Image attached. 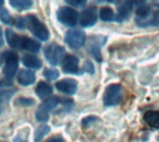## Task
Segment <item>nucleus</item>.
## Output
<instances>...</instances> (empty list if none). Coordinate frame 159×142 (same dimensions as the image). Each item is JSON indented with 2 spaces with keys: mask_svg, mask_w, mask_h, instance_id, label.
I'll return each mask as SVG.
<instances>
[{
  "mask_svg": "<svg viewBox=\"0 0 159 142\" xmlns=\"http://www.w3.org/2000/svg\"><path fill=\"white\" fill-rule=\"evenodd\" d=\"M2 63L4 75L7 79H11L15 76L18 70V55L15 51H5L2 53Z\"/></svg>",
  "mask_w": 159,
  "mask_h": 142,
  "instance_id": "f257e3e1",
  "label": "nucleus"
},
{
  "mask_svg": "<svg viewBox=\"0 0 159 142\" xmlns=\"http://www.w3.org/2000/svg\"><path fill=\"white\" fill-rule=\"evenodd\" d=\"M26 23L31 33L39 40L47 41L48 39L49 33L48 29L34 15H28L26 18Z\"/></svg>",
  "mask_w": 159,
  "mask_h": 142,
  "instance_id": "f03ea898",
  "label": "nucleus"
},
{
  "mask_svg": "<svg viewBox=\"0 0 159 142\" xmlns=\"http://www.w3.org/2000/svg\"><path fill=\"white\" fill-rule=\"evenodd\" d=\"M123 100L122 87L118 84H113L107 87L103 95V104L111 107L121 103Z\"/></svg>",
  "mask_w": 159,
  "mask_h": 142,
  "instance_id": "7ed1b4c3",
  "label": "nucleus"
},
{
  "mask_svg": "<svg viewBox=\"0 0 159 142\" xmlns=\"http://www.w3.org/2000/svg\"><path fill=\"white\" fill-rule=\"evenodd\" d=\"M44 55L48 63L56 66L64 60L65 49L61 46L52 43L46 47L44 50Z\"/></svg>",
  "mask_w": 159,
  "mask_h": 142,
  "instance_id": "20e7f679",
  "label": "nucleus"
},
{
  "mask_svg": "<svg viewBox=\"0 0 159 142\" xmlns=\"http://www.w3.org/2000/svg\"><path fill=\"white\" fill-rule=\"evenodd\" d=\"M60 103V99L58 97H52L43 102L37 109L35 113V118L38 122L44 123L48 120L49 113L55 109Z\"/></svg>",
  "mask_w": 159,
  "mask_h": 142,
  "instance_id": "39448f33",
  "label": "nucleus"
},
{
  "mask_svg": "<svg viewBox=\"0 0 159 142\" xmlns=\"http://www.w3.org/2000/svg\"><path fill=\"white\" fill-rule=\"evenodd\" d=\"M57 18H58L59 21L63 23L64 25L73 27L76 24L78 14L75 9H73L71 7H63L58 10Z\"/></svg>",
  "mask_w": 159,
  "mask_h": 142,
  "instance_id": "423d86ee",
  "label": "nucleus"
},
{
  "mask_svg": "<svg viewBox=\"0 0 159 142\" xmlns=\"http://www.w3.org/2000/svg\"><path fill=\"white\" fill-rule=\"evenodd\" d=\"M65 42L72 48H79L84 46L86 41V34L82 30L74 29L67 32L65 38Z\"/></svg>",
  "mask_w": 159,
  "mask_h": 142,
  "instance_id": "0eeeda50",
  "label": "nucleus"
},
{
  "mask_svg": "<svg viewBox=\"0 0 159 142\" xmlns=\"http://www.w3.org/2000/svg\"><path fill=\"white\" fill-rule=\"evenodd\" d=\"M58 91L66 94V95H74L77 90V82L72 78L62 79L56 83L55 85Z\"/></svg>",
  "mask_w": 159,
  "mask_h": 142,
  "instance_id": "6e6552de",
  "label": "nucleus"
},
{
  "mask_svg": "<svg viewBox=\"0 0 159 142\" xmlns=\"http://www.w3.org/2000/svg\"><path fill=\"white\" fill-rule=\"evenodd\" d=\"M97 21V9L94 7H90L85 9L80 17V24L83 27H89Z\"/></svg>",
  "mask_w": 159,
  "mask_h": 142,
  "instance_id": "1a4fd4ad",
  "label": "nucleus"
},
{
  "mask_svg": "<svg viewBox=\"0 0 159 142\" xmlns=\"http://www.w3.org/2000/svg\"><path fill=\"white\" fill-rule=\"evenodd\" d=\"M79 60L73 55H67L62 61V70L65 73H77Z\"/></svg>",
  "mask_w": 159,
  "mask_h": 142,
  "instance_id": "9d476101",
  "label": "nucleus"
},
{
  "mask_svg": "<svg viewBox=\"0 0 159 142\" xmlns=\"http://www.w3.org/2000/svg\"><path fill=\"white\" fill-rule=\"evenodd\" d=\"M17 80H18V83L20 86H23V87L31 86L35 81V74L31 71L22 70V71H20L19 73Z\"/></svg>",
  "mask_w": 159,
  "mask_h": 142,
  "instance_id": "9b49d317",
  "label": "nucleus"
},
{
  "mask_svg": "<svg viewBox=\"0 0 159 142\" xmlns=\"http://www.w3.org/2000/svg\"><path fill=\"white\" fill-rule=\"evenodd\" d=\"M132 1L131 0H125L123 1L119 7H117V11H118V15H117V20H123L126 18L129 17V13L131 12L132 9Z\"/></svg>",
  "mask_w": 159,
  "mask_h": 142,
  "instance_id": "f8f14e48",
  "label": "nucleus"
},
{
  "mask_svg": "<svg viewBox=\"0 0 159 142\" xmlns=\"http://www.w3.org/2000/svg\"><path fill=\"white\" fill-rule=\"evenodd\" d=\"M144 122L151 127L158 128L159 127V112L148 111L143 115Z\"/></svg>",
  "mask_w": 159,
  "mask_h": 142,
  "instance_id": "ddd939ff",
  "label": "nucleus"
},
{
  "mask_svg": "<svg viewBox=\"0 0 159 142\" xmlns=\"http://www.w3.org/2000/svg\"><path fill=\"white\" fill-rule=\"evenodd\" d=\"M6 37H7V41L8 45L12 48H20L21 47L22 36H19L11 30H7Z\"/></svg>",
  "mask_w": 159,
  "mask_h": 142,
  "instance_id": "4468645a",
  "label": "nucleus"
},
{
  "mask_svg": "<svg viewBox=\"0 0 159 142\" xmlns=\"http://www.w3.org/2000/svg\"><path fill=\"white\" fill-rule=\"evenodd\" d=\"M35 93L40 99H46L53 93V89L52 87L49 86L48 83L40 82L35 88Z\"/></svg>",
  "mask_w": 159,
  "mask_h": 142,
  "instance_id": "2eb2a0df",
  "label": "nucleus"
},
{
  "mask_svg": "<svg viewBox=\"0 0 159 142\" xmlns=\"http://www.w3.org/2000/svg\"><path fill=\"white\" fill-rule=\"evenodd\" d=\"M20 48L27 50V51H30V52H38V50L40 49V44L32 38L22 36L21 47Z\"/></svg>",
  "mask_w": 159,
  "mask_h": 142,
  "instance_id": "dca6fc26",
  "label": "nucleus"
},
{
  "mask_svg": "<svg viewBox=\"0 0 159 142\" xmlns=\"http://www.w3.org/2000/svg\"><path fill=\"white\" fill-rule=\"evenodd\" d=\"M21 61L24 66H26L28 68H32V69H40L42 66L41 60L37 57L32 56V55H25L22 58Z\"/></svg>",
  "mask_w": 159,
  "mask_h": 142,
  "instance_id": "f3484780",
  "label": "nucleus"
},
{
  "mask_svg": "<svg viewBox=\"0 0 159 142\" xmlns=\"http://www.w3.org/2000/svg\"><path fill=\"white\" fill-rule=\"evenodd\" d=\"M50 132L49 126L47 125H42L36 128L34 132V142H40L48 133Z\"/></svg>",
  "mask_w": 159,
  "mask_h": 142,
  "instance_id": "a211bd4d",
  "label": "nucleus"
},
{
  "mask_svg": "<svg viewBox=\"0 0 159 142\" xmlns=\"http://www.w3.org/2000/svg\"><path fill=\"white\" fill-rule=\"evenodd\" d=\"M10 5L18 10H25L32 7L31 0H9Z\"/></svg>",
  "mask_w": 159,
  "mask_h": 142,
  "instance_id": "6ab92c4d",
  "label": "nucleus"
},
{
  "mask_svg": "<svg viewBox=\"0 0 159 142\" xmlns=\"http://www.w3.org/2000/svg\"><path fill=\"white\" fill-rule=\"evenodd\" d=\"M100 16H101V19L103 20V21H111L114 20L115 18V14H114V11L110 8V7H102L101 9V12H100Z\"/></svg>",
  "mask_w": 159,
  "mask_h": 142,
  "instance_id": "aec40b11",
  "label": "nucleus"
},
{
  "mask_svg": "<svg viewBox=\"0 0 159 142\" xmlns=\"http://www.w3.org/2000/svg\"><path fill=\"white\" fill-rule=\"evenodd\" d=\"M136 14H137V21L139 20L143 21L145 19H147L150 16V7L146 6H143L137 10Z\"/></svg>",
  "mask_w": 159,
  "mask_h": 142,
  "instance_id": "412c9836",
  "label": "nucleus"
},
{
  "mask_svg": "<svg viewBox=\"0 0 159 142\" xmlns=\"http://www.w3.org/2000/svg\"><path fill=\"white\" fill-rule=\"evenodd\" d=\"M43 75L45 76V78H47L49 81L52 80H56L59 77V72L55 69H45Z\"/></svg>",
  "mask_w": 159,
  "mask_h": 142,
  "instance_id": "4be33fe9",
  "label": "nucleus"
},
{
  "mask_svg": "<svg viewBox=\"0 0 159 142\" xmlns=\"http://www.w3.org/2000/svg\"><path fill=\"white\" fill-rule=\"evenodd\" d=\"M0 16H1V20L3 23H5V24H11L12 23V17L10 16L8 11L7 9H5L4 7L1 8Z\"/></svg>",
  "mask_w": 159,
  "mask_h": 142,
  "instance_id": "5701e85b",
  "label": "nucleus"
},
{
  "mask_svg": "<svg viewBox=\"0 0 159 142\" xmlns=\"http://www.w3.org/2000/svg\"><path fill=\"white\" fill-rule=\"evenodd\" d=\"M16 103L20 106H33L34 104V100L29 98H19L16 100Z\"/></svg>",
  "mask_w": 159,
  "mask_h": 142,
  "instance_id": "b1692460",
  "label": "nucleus"
},
{
  "mask_svg": "<svg viewBox=\"0 0 159 142\" xmlns=\"http://www.w3.org/2000/svg\"><path fill=\"white\" fill-rule=\"evenodd\" d=\"M28 140V132L21 131L16 138H14L13 142H27Z\"/></svg>",
  "mask_w": 159,
  "mask_h": 142,
  "instance_id": "393cba45",
  "label": "nucleus"
},
{
  "mask_svg": "<svg viewBox=\"0 0 159 142\" xmlns=\"http://www.w3.org/2000/svg\"><path fill=\"white\" fill-rule=\"evenodd\" d=\"M68 4L75 6V7H83L85 6L87 0H65Z\"/></svg>",
  "mask_w": 159,
  "mask_h": 142,
  "instance_id": "a878e982",
  "label": "nucleus"
},
{
  "mask_svg": "<svg viewBox=\"0 0 159 142\" xmlns=\"http://www.w3.org/2000/svg\"><path fill=\"white\" fill-rule=\"evenodd\" d=\"M95 121H97V117H95V116H88V117L83 119L82 124H83L84 126H88L89 125H91Z\"/></svg>",
  "mask_w": 159,
  "mask_h": 142,
  "instance_id": "bb28decb",
  "label": "nucleus"
},
{
  "mask_svg": "<svg viewBox=\"0 0 159 142\" xmlns=\"http://www.w3.org/2000/svg\"><path fill=\"white\" fill-rule=\"evenodd\" d=\"M84 68H85V71L87 73H94V67H93V64L90 61H86Z\"/></svg>",
  "mask_w": 159,
  "mask_h": 142,
  "instance_id": "cd10ccee",
  "label": "nucleus"
},
{
  "mask_svg": "<svg viewBox=\"0 0 159 142\" xmlns=\"http://www.w3.org/2000/svg\"><path fill=\"white\" fill-rule=\"evenodd\" d=\"M25 24H26V20H24L21 19V18H19L18 20H17L16 26H17L19 29H23V27L25 26Z\"/></svg>",
  "mask_w": 159,
  "mask_h": 142,
  "instance_id": "c85d7f7f",
  "label": "nucleus"
},
{
  "mask_svg": "<svg viewBox=\"0 0 159 142\" xmlns=\"http://www.w3.org/2000/svg\"><path fill=\"white\" fill-rule=\"evenodd\" d=\"M46 142H65L63 138L61 137V136H55V137H52L51 139L48 140Z\"/></svg>",
  "mask_w": 159,
  "mask_h": 142,
  "instance_id": "c756f323",
  "label": "nucleus"
},
{
  "mask_svg": "<svg viewBox=\"0 0 159 142\" xmlns=\"http://www.w3.org/2000/svg\"><path fill=\"white\" fill-rule=\"evenodd\" d=\"M151 25H159V11L156 12L155 17L151 21Z\"/></svg>",
  "mask_w": 159,
  "mask_h": 142,
  "instance_id": "7c9ffc66",
  "label": "nucleus"
},
{
  "mask_svg": "<svg viewBox=\"0 0 159 142\" xmlns=\"http://www.w3.org/2000/svg\"><path fill=\"white\" fill-rule=\"evenodd\" d=\"M101 1H106V2H113L115 0H101Z\"/></svg>",
  "mask_w": 159,
  "mask_h": 142,
  "instance_id": "2f4dec72",
  "label": "nucleus"
}]
</instances>
